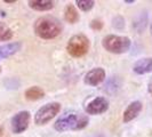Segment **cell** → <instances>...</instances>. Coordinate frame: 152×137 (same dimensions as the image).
Here are the masks:
<instances>
[{
	"label": "cell",
	"mask_w": 152,
	"mask_h": 137,
	"mask_svg": "<svg viewBox=\"0 0 152 137\" xmlns=\"http://www.w3.org/2000/svg\"><path fill=\"white\" fill-rule=\"evenodd\" d=\"M89 119L84 113H79L76 111H70L62 114L61 117L54 123V128L60 131H69V130H81L88 126Z\"/></svg>",
	"instance_id": "cell-1"
},
{
	"label": "cell",
	"mask_w": 152,
	"mask_h": 137,
	"mask_svg": "<svg viewBox=\"0 0 152 137\" xmlns=\"http://www.w3.org/2000/svg\"><path fill=\"white\" fill-rule=\"evenodd\" d=\"M34 33L41 39H53L61 34L63 26L62 23L53 16L39 17L33 25Z\"/></svg>",
	"instance_id": "cell-2"
},
{
	"label": "cell",
	"mask_w": 152,
	"mask_h": 137,
	"mask_svg": "<svg viewBox=\"0 0 152 137\" xmlns=\"http://www.w3.org/2000/svg\"><path fill=\"white\" fill-rule=\"evenodd\" d=\"M132 45V41L127 37L121 36H114L110 34L104 37L102 40V46L104 49H107L109 53L112 54H124L128 52Z\"/></svg>",
	"instance_id": "cell-3"
},
{
	"label": "cell",
	"mask_w": 152,
	"mask_h": 137,
	"mask_svg": "<svg viewBox=\"0 0 152 137\" xmlns=\"http://www.w3.org/2000/svg\"><path fill=\"white\" fill-rule=\"evenodd\" d=\"M89 40L85 34H76L71 37L66 45V50L72 57H81L88 53Z\"/></svg>",
	"instance_id": "cell-4"
},
{
	"label": "cell",
	"mask_w": 152,
	"mask_h": 137,
	"mask_svg": "<svg viewBox=\"0 0 152 137\" xmlns=\"http://www.w3.org/2000/svg\"><path fill=\"white\" fill-rule=\"evenodd\" d=\"M61 111V104L57 102H52L47 103L44 106H41L37 111L34 115V122L38 126H42L50 121L53 118H55L58 112Z\"/></svg>",
	"instance_id": "cell-5"
},
{
	"label": "cell",
	"mask_w": 152,
	"mask_h": 137,
	"mask_svg": "<svg viewBox=\"0 0 152 137\" xmlns=\"http://www.w3.org/2000/svg\"><path fill=\"white\" fill-rule=\"evenodd\" d=\"M31 114L29 111H21L18 113H16L12 118V130L14 134H22L28 129L29 123H30Z\"/></svg>",
	"instance_id": "cell-6"
},
{
	"label": "cell",
	"mask_w": 152,
	"mask_h": 137,
	"mask_svg": "<svg viewBox=\"0 0 152 137\" xmlns=\"http://www.w3.org/2000/svg\"><path fill=\"white\" fill-rule=\"evenodd\" d=\"M109 109V101L104 97H95L91 102H88V104L85 106V111L87 114H102L107 112Z\"/></svg>",
	"instance_id": "cell-7"
},
{
	"label": "cell",
	"mask_w": 152,
	"mask_h": 137,
	"mask_svg": "<svg viewBox=\"0 0 152 137\" xmlns=\"http://www.w3.org/2000/svg\"><path fill=\"white\" fill-rule=\"evenodd\" d=\"M105 79V71L102 68H95L86 73L85 76V84L88 86H97L103 82Z\"/></svg>",
	"instance_id": "cell-8"
},
{
	"label": "cell",
	"mask_w": 152,
	"mask_h": 137,
	"mask_svg": "<svg viewBox=\"0 0 152 137\" xmlns=\"http://www.w3.org/2000/svg\"><path fill=\"white\" fill-rule=\"evenodd\" d=\"M142 109H143V104L140 101L132 102L127 106V109L125 110V112H124V117H122L124 122L127 123V122H130L132 120H134L137 115L141 113Z\"/></svg>",
	"instance_id": "cell-9"
},
{
	"label": "cell",
	"mask_w": 152,
	"mask_h": 137,
	"mask_svg": "<svg viewBox=\"0 0 152 137\" xmlns=\"http://www.w3.org/2000/svg\"><path fill=\"white\" fill-rule=\"evenodd\" d=\"M133 71L136 74H146L152 72V57L141 58L134 64Z\"/></svg>",
	"instance_id": "cell-10"
},
{
	"label": "cell",
	"mask_w": 152,
	"mask_h": 137,
	"mask_svg": "<svg viewBox=\"0 0 152 137\" xmlns=\"http://www.w3.org/2000/svg\"><path fill=\"white\" fill-rule=\"evenodd\" d=\"M21 48H22V44L20 41L9 42V44H6V45L0 46V60H4V58H7V57L13 56Z\"/></svg>",
	"instance_id": "cell-11"
},
{
	"label": "cell",
	"mask_w": 152,
	"mask_h": 137,
	"mask_svg": "<svg viewBox=\"0 0 152 137\" xmlns=\"http://www.w3.org/2000/svg\"><path fill=\"white\" fill-rule=\"evenodd\" d=\"M29 6L38 12H47L54 8V2L50 0H30Z\"/></svg>",
	"instance_id": "cell-12"
},
{
	"label": "cell",
	"mask_w": 152,
	"mask_h": 137,
	"mask_svg": "<svg viewBox=\"0 0 152 137\" xmlns=\"http://www.w3.org/2000/svg\"><path fill=\"white\" fill-rule=\"evenodd\" d=\"M24 96L28 101H38L45 96V91L38 86H33V87H30L25 90Z\"/></svg>",
	"instance_id": "cell-13"
},
{
	"label": "cell",
	"mask_w": 152,
	"mask_h": 137,
	"mask_svg": "<svg viewBox=\"0 0 152 137\" xmlns=\"http://www.w3.org/2000/svg\"><path fill=\"white\" fill-rule=\"evenodd\" d=\"M64 18L65 21L71 24H75L79 21L80 16H79V13L77 12L76 7L73 5H68L65 7V10H64Z\"/></svg>",
	"instance_id": "cell-14"
},
{
	"label": "cell",
	"mask_w": 152,
	"mask_h": 137,
	"mask_svg": "<svg viewBox=\"0 0 152 137\" xmlns=\"http://www.w3.org/2000/svg\"><path fill=\"white\" fill-rule=\"evenodd\" d=\"M14 33L5 23L0 22V41H8L13 38Z\"/></svg>",
	"instance_id": "cell-15"
},
{
	"label": "cell",
	"mask_w": 152,
	"mask_h": 137,
	"mask_svg": "<svg viewBox=\"0 0 152 137\" xmlns=\"http://www.w3.org/2000/svg\"><path fill=\"white\" fill-rule=\"evenodd\" d=\"M76 4L78 8L81 9L83 12H89L91 8L94 7L95 1H93V0H77Z\"/></svg>",
	"instance_id": "cell-16"
},
{
	"label": "cell",
	"mask_w": 152,
	"mask_h": 137,
	"mask_svg": "<svg viewBox=\"0 0 152 137\" xmlns=\"http://www.w3.org/2000/svg\"><path fill=\"white\" fill-rule=\"evenodd\" d=\"M91 29H94V30H101L103 28V23H102L101 20H93L91 23Z\"/></svg>",
	"instance_id": "cell-17"
},
{
	"label": "cell",
	"mask_w": 152,
	"mask_h": 137,
	"mask_svg": "<svg viewBox=\"0 0 152 137\" xmlns=\"http://www.w3.org/2000/svg\"><path fill=\"white\" fill-rule=\"evenodd\" d=\"M149 93L152 95V79H151V81H150V84H149Z\"/></svg>",
	"instance_id": "cell-18"
},
{
	"label": "cell",
	"mask_w": 152,
	"mask_h": 137,
	"mask_svg": "<svg viewBox=\"0 0 152 137\" xmlns=\"http://www.w3.org/2000/svg\"><path fill=\"white\" fill-rule=\"evenodd\" d=\"M5 2H7V4H14L15 0H5Z\"/></svg>",
	"instance_id": "cell-19"
},
{
	"label": "cell",
	"mask_w": 152,
	"mask_h": 137,
	"mask_svg": "<svg viewBox=\"0 0 152 137\" xmlns=\"http://www.w3.org/2000/svg\"><path fill=\"white\" fill-rule=\"evenodd\" d=\"M125 4H134V0H125Z\"/></svg>",
	"instance_id": "cell-20"
},
{
	"label": "cell",
	"mask_w": 152,
	"mask_h": 137,
	"mask_svg": "<svg viewBox=\"0 0 152 137\" xmlns=\"http://www.w3.org/2000/svg\"><path fill=\"white\" fill-rule=\"evenodd\" d=\"M1 134H2V128L0 127V135H1Z\"/></svg>",
	"instance_id": "cell-21"
},
{
	"label": "cell",
	"mask_w": 152,
	"mask_h": 137,
	"mask_svg": "<svg viewBox=\"0 0 152 137\" xmlns=\"http://www.w3.org/2000/svg\"><path fill=\"white\" fill-rule=\"evenodd\" d=\"M151 34H152V23H151Z\"/></svg>",
	"instance_id": "cell-22"
},
{
	"label": "cell",
	"mask_w": 152,
	"mask_h": 137,
	"mask_svg": "<svg viewBox=\"0 0 152 137\" xmlns=\"http://www.w3.org/2000/svg\"><path fill=\"white\" fill-rule=\"evenodd\" d=\"M95 137H104V136H95Z\"/></svg>",
	"instance_id": "cell-23"
},
{
	"label": "cell",
	"mask_w": 152,
	"mask_h": 137,
	"mask_svg": "<svg viewBox=\"0 0 152 137\" xmlns=\"http://www.w3.org/2000/svg\"><path fill=\"white\" fill-rule=\"evenodd\" d=\"M0 71H1V68H0Z\"/></svg>",
	"instance_id": "cell-24"
}]
</instances>
